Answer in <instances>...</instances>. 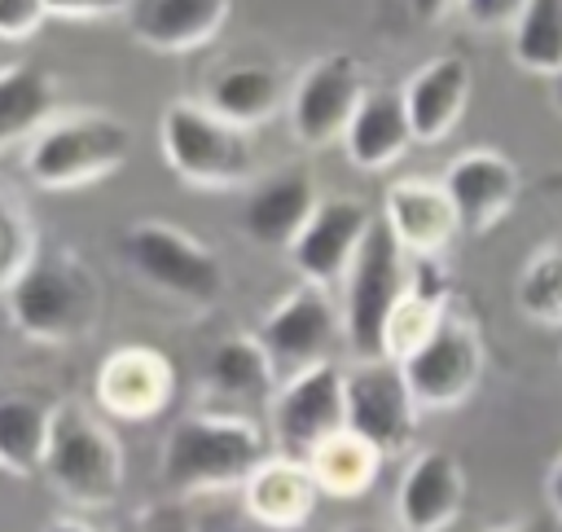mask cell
<instances>
[{"label":"cell","instance_id":"e575fe53","mask_svg":"<svg viewBox=\"0 0 562 532\" xmlns=\"http://www.w3.org/2000/svg\"><path fill=\"white\" fill-rule=\"evenodd\" d=\"M544 492H549V506H553V514L562 519V453L553 457V466H549V475H544Z\"/></svg>","mask_w":562,"mask_h":532},{"label":"cell","instance_id":"ffe728a7","mask_svg":"<svg viewBox=\"0 0 562 532\" xmlns=\"http://www.w3.org/2000/svg\"><path fill=\"white\" fill-rule=\"evenodd\" d=\"M321 501V484L307 466V457H263L246 479V514L259 523H272L281 532H294L312 519Z\"/></svg>","mask_w":562,"mask_h":532},{"label":"cell","instance_id":"6da1fadb","mask_svg":"<svg viewBox=\"0 0 562 532\" xmlns=\"http://www.w3.org/2000/svg\"><path fill=\"white\" fill-rule=\"evenodd\" d=\"M413 255L400 246L391 224L378 215L364 246L347 268V299H342V339L360 361L391 356V317L408 295V264Z\"/></svg>","mask_w":562,"mask_h":532},{"label":"cell","instance_id":"4316f807","mask_svg":"<svg viewBox=\"0 0 562 532\" xmlns=\"http://www.w3.org/2000/svg\"><path fill=\"white\" fill-rule=\"evenodd\" d=\"M509 53L527 75L562 70V0H527L509 26Z\"/></svg>","mask_w":562,"mask_h":532},{"label":"cell","instance_id":"9c48e42d","mask_svg":"<svg viewBox=\"0 0 562 532\" xmlns=\"http://www.w3.org/2000/svg\"><path fill=\"white\" fill-rule=\"evenodd\" d=\"M417 409L422 404L395 356L360 361L347 374V426L364 435L369 444H378L382 453L408 448L417 431Z\"/></svg>","mask_w":562,"mask_h":532},{"label":"cell","instance_id":"52a82bcc","mask_svg":"<svg viewBox=\"0 0 562 532\" xmlns=\"http://www.w3.org/2000/svg\"><path fill=\"white\" fill-rule=\"evenodd\" d=\"M422 409H457L483 383V339L479 325L452 308L404 352L395 356Z\"/></svg>","mask_w":562,"mask_h":532},{"label":"cell","instance_id":"30bf717a","mask_svg":"<svg viewBox=\"0 0 562 532\" xmlns=\"http://www.w3.org/2000/svg\"><path fill=\"white\" fill-rule=\"evenodd\" d=\"M277 444L290 457H312L334 431L347 426V374L334 361H321L290 378L272 409Z\"/></svg>","mask_w":562,"mask_h":532},{"label":"cell","instance_id":"9a60e30c","mask_svg":"<svg viewBox=\"0 0 562 532\" xmlns=\"http://www.w3.org/2000/svg\"><path fill=\"white\" fill-rule=\"evenodd\" d=\"M443 185L461 215V233H492L518 202V167L501 149H465L448 163Z\"/></svg>","mask_w":562,"mask_h":532},{"label":"cell","instance_id":"484cf974","mask_svg":"<svg viewBox=\"0 0 562 532\" xmlns=\"http://www.w3.org/2000/svg\"><path fill=\"white\" fill-rule=\"evenodd\" d=\"M48 435H53V409H44L31 396L0 400V470H9V475L44 470Z\"/></svg>","mask_w":562,"mask_h":532},{"label":"cell","instance_id":"f1b7e54d","mask_svg":"<svg viewBox=\"0 0 562 532\" xmlns=\"http://www.w3.org/2000/svg\"><path fill=\"white\" fill-rule=\"evenodd\" d=\"M518 312L536 325H562V242H544L518 273Z\"/></svg>","mask_w":562,"mask_h":532},{"label":"cell","instance_id":"4fadbf2b","mask_svg":"<svg viewBox=\"0 0 562 532\" xmlns=\"http://www.w3.org/2000/svg\"><path fill=\"white\" fill-rule=\"evenodd\" d=\"M97 404L119 422H149L158 418L176 396V369L158 347L127 343L114 347L92 378Z\"/></svg>","mask_w":562,"mask_h":532},{"label":"cell","instance_id":"8992f818","mask_svg":"<svg viewBox=\"0 0 562 532\" xmlns=\"http://www.w3.org/2000/svg\"><path fill=\"white\" fill-rule=\"evenodd\" d=\"M132 154V132L114 114H70L48 123L31 149L26 171L44 189H79L101 176H114Z\"/></svg>","mask_w":562,"mask_h":532},{"label":"cell","instance_id":"4dcf8cb0","mask_svg":"<svg viewBox=\"0 0 562 532\" xmlns=\"http://www.w3.org/2000/svg\"><path fill=\"white\" fill-rule=\"evenodd\" d=\"M48 0H0V40H26L44 26Z\"/></svg>","mask_w":562,"mask_h":532},{"label":"cell","instance_id":"7a4b0ae2","mask_svg":"<svg viewBox=\"0 0 562 532\" xmlns=\"http://www.w3.org/2000/svg\"><path fill=\"white\" fill-rule=\"evenodd\" d=\"M97 281L70 251L31 255V264L9 286V317L26 339L70 343L97 321Z\"/></svg>","mask_w":562,"mask_h":532},{"label":"cell","instance_id":"277c9868","mask_svg":"<svg viewBox=\"0 0 562 532\" xmlns=\"http://www.w3.org/2000/svg\"><path fill=\"white\" fill-rule=\"evenodd\" d=\"M167 167L198 189H233L255 171V145L241 123L198 101H171L158 123Z\"/></svg>","mask_w":562,"mask_h":532},{"label":"cell","instance_id":"74e56055","mask_svg":"<svg viewBox=\"0 0 562 532\" xmlns=\"http://www.w3.org/2000/svg\"><path fill=\"white\" fill-rule=\"evenodd\" d=\"M549 97H553V106L562 110V70H558V75H549Z\"/></svg>","mask_w":562,"mask_h":532},{"label":"cell","instance_id":"f35d334b","mask_svg":"<svg viewBox=\"0 0 562 532\" xmlns=\"http://www.w3.org/2000/svg\"><path fill=\"white\" fill-rule=\"evenodd\" d=\"M342 532H386V528H378V523H347Z\"/></svg>","mask_w":562,"mask_h":532},{"label":"cell","instance_id":"83f0119b","mask_svg":"<svg viewBox=\"0 0 562 532\" xmlns=\"http://www.w3.org/2000/svg\"><path fill=\"white\" fill-rule=\"evenodd\" d=\"M206 378L215 383V391L224 396H263L277 378V365L263 347V339H246V334H233L224 339L211 361H206Z\"/></svg>","mask_w":562,"mask_h":532},{"label":"cell","instance_id":"e0dca14e","mask_svg":"<svg viewBox=\"0 0 562 532\" xmlns=\"http://www.w3.org/2000/svg\"><path fill=\"white\" fill-rule=\"evenodd\" d=\"M382 220L400 237L408 255H443L448 242L461 233V215L452 207V193L443 180L426 176H404L386 189Z\"/></svg>","mask_w":562,"mask_h":532},{"label":"cell","instance_id":"8fae6325","mask_svg":"<svg viewBox=\"0 0 562 532\" xmlns=\"http://www.w3.org/2000/svg\"><path fill=\"white\" fill-rule=\"evenodd\" d=\"M364 75H360V62L347 57V53H329L321 62H312L294 92H290V128L303 145H329V141H342L351 114L360 110L364 101Z\"/></svg>","mask_w":562,"mask_h":532},{"label":"cell","instance_id":"603a6c76","mask_svg":"<svg viewBox=\"0 0 562 532\" xmlns=\"http://www.w3.org/2000/svg\"><path fill=\"white\" fill-rule=\"evenodd\" d=\"M53 106H57V84L44 66L31 62L0 66V149L40 136L53 119Z\"/></svg>","mask_w":562,"mask_h":532},{"label":"cell","instance_id":"ac0fdd59","mask_svg":"<svg viewBox=\"0 0 562 532\" xmlns=\"http://www.w3.org/2000/svg\"><path fill=\"white\" fill-rule=\"evenodd\" d=\"M470 88H474V70L461 53L430 57L422 70H413V79L404 84V106H408L413 136L422 145L443 141L461 123V114L470 106Z\"/></svg>","mask_w":562,"mask_h":532},{"label":"cell","instance_id":"d6a6232c","mask_svg":"<svg viewBox=\"0 0 562 532\" xmlns=\"http://www.w3.org/2000/svg\"><path fill=\"white\" fill-rule=\"evenodd\" d=\"M123 9H132V0H48V13L57 18H105Z\"/></svg>","mask_w":562,"mask_h":532},{"label":"cell","instance_id":"7c38bea8","mask_svg":"<svg viewBox=\"0 0 562 532\" xmlns=\"http://www.w3.org/2000/svg\"><path fill=\"white\" fill-rule=\"evenodd\" d=\"M338 334H342V317L334 312V299H329L325 286H316V281H303L299 290H290V295L268 312V321H263V330H259V339H263V347H268L277 374H281V369L303 374V369L329 361Z\"/></svg>","mask_w":562,"mask_h":532},{"label":"cell","instance_id":"3957f363","mask_svg":"<svg viewBox=\"0 0 562 532\" xmlns=\"http://www.w3.org/2000/svg\"><path fill=\"white\" fill-rule=\"evenodd\" d=\"M263 457H268V444L255 422L220 418V413H189L167 435L162 479L184 492L228 488V484H246Z\"/></svg>","mask_w":562,"mask_h":532},{"label":"cell","instance_id":"5bb4252c","mask_svg":"<svg viewBox=\"0 0 562 532\" xmlns=\"http://www.w3.org/2000/svg\"><path fill=\"white\" fill-rule=\"evenodd\" d=\"M373 220L378 215L360 198H325L312 211V220L303 224V233L294 237V246H290L294 268L307 281H316V286L342 281L347 268H351V259H356V251L364 246Z\"/></svg>","mask_w":562,"mask_h":532},{"label":"cell","instance_id":"ab89813d","mask_svg":"<svg viewBox=\"0 0 562 532\" xmlns=\"http://www.w3.org/2000/svg\"><path fill=\"white\" fill-rule=\"evenodd\" d=\"M492 532H531L527 523H501V528H492Z\"/></svg>","mask_w":562,"mask_h":532},{"label":"cell","instance_id":"1f68e13d","mask_svg":"<svg viewBox=\"0 0 562 532\" xmlns=\"http://www.w3.org/2000/svg\"><path fill=\"white\" fill-rule=\"evenodd\" d=\"M527 0H461V13L483 26V31H501V26H514V18L522 13Z\"/></svg>","mask_w":562,"mask_h":532},{"label":"cell","instance_id":"44dd1931","mask_svg":"<svg viewBox=\"0 0 562 532\" xmlns=\"http://www.w3.org/2000/svg\"><path fill=\"white\" fill-rule=\"evenodd\" d=\"M316 207H321V198H316L312 176L303 167H290V171H277L250 189V198L241 207V229L259 246H285L290 251Z\"/></svg>","mask_w":562,"mask_h":532},{"label":"cell","instance_id":"7402d4cb","mask_svg":"<svg viewBox=\"0 0 562 532\" xmlns=\"http://www.w3.org/2000/svg\"><path fill=\"white\" fill-rule=\"evenodd\" d=\"M413 141L417 136L408 123L404 92H391V88H369L342 132V149L360 171H382V167L400 163Z\"/></svg>","mask_w":562,"mask_h":532},{"label":"cell","instance_id":"d6986e66","mask_svg":"<svg viewBox=\"0 0 562 532\" xmlns=\"http://www.w3.org/2000/svg\"><path fill=\"white\" fill-rule=\"evenodd\" d=\"M233 0H132L127 26L154 53H193L220 35Z\"/></svg>","mask_w":562,"mask_h":532},{"label":"cell","instance_id":"5b68a950","mask_svg":"<svg viewBox=\"0 0 562 532\" xmlns=\"http://www.w3.org/2000/svg\"><path fill=\"white\" fill-rule=\"evenodd\" d=\"M40 475L75 506H110L123 488V448L114 431L88 409L61 404L53 409V435Z\"/></svg>","mask_w":562,"mask_h":532},{"label":"cell","instance_id":"cb8c5ba5","mask_svg":"<svg viewBox=\"0 0 562 532\" xmlns=\"http://www.w3.org/2000/svg\"><path fill=\"white\" fill-rule=\"evenodd\" d=\"M382 457L386 453L378 444H369L364 435H356L351 426H342V431H334L307 457V466H312V475H316V484H321L325 497H360L378 479Z\"/></svg>","mask_w":562,"mask_h":532},{"label":"cell","instance_id":"d4e9b609","mask_svg":"<svg viewBox=\"0 0 562 532\" xmlns=\"http://www.w3.org/2000/svg\"><path fill=\"white\" fill-rule=\"evenodd\" d=\"M206 106L215 114L241 123V128H255V123H263V119L277 114V106H281V79H277L272 66H255V62L228 66V70H220L211 79Z\"/></svg>","mask_w":562,"mask_h":532},{"label":"cell","instance_id":"d590c367","mask_svg":"<svg viewBox=\"0 0 562 532\" xmlns=\"http://www.w3.org/2000/svg\"><path fill=\"white\" fill-rule=\"evenodd\" d=\"M44 532H92L88 523H79V519H53Z\"/></svg>","mask_w":562,"mask_h":532},{"label":"cell","instance_id":"836d02e7","mask_svg":"<svg viewBox=\"0 0 562 532\" xmlns=\"http://www.w3.org/2000/svg\"><path fill=\"white\" fill-rule=\"evenodd\" d=\"M417 22H443L452 9H461V0H408Z\"/></svg>","mask_w":562,"mask_h":532},{"label":"cell","instance_id":"8d00e7d4","mask_svg":"<svg viewBox=\"0 0 562 532\" xmlns=\"http://www.w3.org/2000/svg\"><path fill=\"white\" fill-rule=\"evenodd\" d=\"M224 532H281V528L259 523V519H246V523H233V528H224Z\"/></svg>","mask_w":562,"mask_h":532},{"label":"cell","instance_id":"f546056e","mask_svg":"<svg viewBox=\"0 0 562 532\" xmlns=\"http://www.w3.org/2000/svg\"><path fill=\"white\" fill-rule=\"evenodd\" d=\"M35 255V237H31V224L22 215V207L0 189V286L9 290L13 277L31 264Z\"/></svg>","mask_w":562,"mask_h":532},{"label":"cell","instance_id":"2e32d148","mask_svg":"<svg viewBox=\"0 0 562 532\" xmlns=\"http://www.w3.org/2000/svg\"><path fill=\"white\" fill-rule=\"evenodd\" d=\"M465 506V470L452 453L426 448L408 462L395 488V519L404 532H448Z\"/></svg>","mask_w":562,"mask_h":532},{"label":"cell","instance_id":"ba28073f","mask_svg":"<svg viewBox=\"0 0 562 532\" xmlns=\"http://www.w3.org/2000/svg\"><path fill=\"white\" fill-rule=\"evenodd\" d=\"M127 264L162 295L184 303H215L224 295V264L184 229L162 220H140L123 233Z\"/></svg>","mask_w":562,"mask_h":532}]
</instances>
